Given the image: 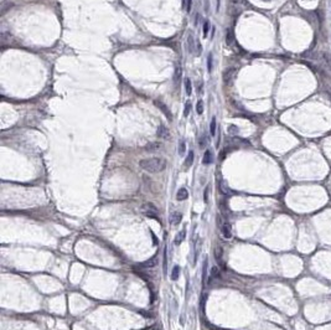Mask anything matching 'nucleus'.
<instances>
[{
	"instance_id": "1",
	"label": "nucleus",
	"mask_w": 331,
	"mask_h": 330,
	"mask_svg": "<svg viewBox=\"0 0 331 330\" xmlns=\"http://www.w3.org/2000/svg\"><path fill=\"white\" fill-rule=\"evenodd\" d=\"M140 168L148 173H161L166 168V160L164 158H148L140 160Z\"/></svg>"
},
{
	"instance_id": "2",
	"label": "nucleus",
	"mask_w": 331,
	"mask_h": 330,
	"mask_svg": "<svg viewBox=\"0 0 331 330\" xmlns=\"http://www.w3.org/2000/svg\"><path fill=\"white\" fill-rule=\"evenodd\" d=\"M140 211L148 217H156V213H158V209L154 204L151 203H145L141 205L140 207Z\"/></svg>"
},
{
	"instance_id": "3",
	"label": "nucleus",
	"mask_w": 331,
	"mask_h": 330,
	"mask_svg": "<svg viewBox=\"0 0 331 330\" xmlns=\"http://www.w3.org/2000/svg\"><path fill=\"white\" fill-rule=\"evenodd\" d=\"M158 137L159 138H161V139H169L170 138V132H169V129L165 125H159V128H158Z\"/></svg>"
},
{
	"instance_id": "4",
	"label": "nucleus",
	"mask_w": 331,
	"mask_h": 330,
	"mask_svg": "<svg viewBox=\"0 0 331 330\" xmlns=\"http://www.w3.org/2000/svg\"><path fill=\"white\" fill-rule=\"evenodd\" d=\"M187 47H189V51L191 53H195V51H196V40L194 38L192 32H190L187 35Z\"/></svg>"
},
{
	"instance_id": "5",
	"label": "nucleus",
	"mask_w": 331,
	"mask_h": 330,
	"mask_svg": "<svg viewBox=\"0 0 331 330\" xmlns=\"http://www.w3.org/2000/svg\"><path fill=\"white\" fill-rule=\"evenodd\" d=\"M181 220H182V213L181 212H173L171 216H170V222L171 225H179L181 222Z\"/></svg>"
},
{
	"instance_id": "6",
	"label": "nucleus",
	"mask_w": 331,
	"mask_h": 330,
	"mask_svg": "<svg viewBox=\"0 0 331 330\" xmlns=\"http://www.w3.org/2000/svg\"><path fill=\"white\" fill-rule=\"evenodd\" d=\"M221 232H222V236L225 238H231L232 237V232H231V226L225 222L222 226H221Z\"/></svg>"
},
{
	"instance_id": "7",
	"label": "nucleus",
	"mask_w": 331,
	"mask_h": 330,
	"mask_svg": "<svg viewBox=\"0 0 331 330\" xmlns=\"http://www.w3.org/2000/svg\"><path fill=\"white\" fill-rule=\"evenodd\" d=\"M212 161H213V153H212V150L207 149V150L205 152V154H204V159H202V163H204L205 165H208V164H211Z\"/></svg>"
},
{
	"instance_id": "8",
	"label": "nucleus",
	"mask_w": 331,
	"mask_h": 330,
	"mask_svg": "<svg viewBox=\"0 0 331 330\" xmlns=\"http://www.w3.org/2000/svg\"><path fill=\"white\" fill-rule=\"evenodd\" d=\"M189 197V191L185 189V188H181L179 191H177V194H176V199L179 200V201H183V200H186Z\"/></svg>"
},
{
	"instance_id": "9",
	"label": "nucleus",
	"mask_w": 331,
	"mask_h": 330,
	"mask_svg": "<svg viewBox=\"0 0 331 330\" xmlns=\"http://www.w3.org/2000/svg\"><path fill=\"white\" fill-rule=\"evenodd\" d=\"M185 236H186V230L183 228V230H181V231H180V233H177V235H176V237H175V245H176V246L181 245V243H182V241L185 240Z\"/></svg>"
},
{
	"instance_id": "10",
	"label": "nucleus",
	"mask_w": 331,
	"mask_h": 330,
	"mask_svg": "<svg viewBox=\"0 0 331 330\" xmlns=\"http://www.w3.org/2000/svg\"><path fill=\"white\" fill-rule=\"evenodd\" d=\"M158 257L156 256H154L153 258H150V260H148V261H145L144 263H141V267H145V268H153L154 266H156V263H158Z\"/></svg>"
},
{
	"instance_id": "11",
	"label": "nucleus",
	"mask_w": 331,
	"mask_h": 330,
	"mask_svg": "<svg viewBox=\"0 0 331 330\" xmlns=\"http://www.w3.org/2000/svg\"><path fill=\"white\" fill-rule=\"evenodd\" d=\"M155 103H156V104H158V107L160 108V111H162V112H164L165 114H166V116H168V117H169L170 119L173 118V116H171V113H170V111H168V109H166V106H165L164 103H161V102H158V101H156Z\"/></svg>"
},
{
	"instance_id": "12",
	"label": "nucleus",
	"mask_w": 331,
	"mask_h": 330,
	"mask_svg": "<svg viewBox=\"0 0 331 330\" xmlns=\"http://www.w3.org/2000/svg\"><path fill=\"white\" fill-rule=\"evenodd\" d=\"M192 163H194V152L190 150L189 154H187V156H186V160H185V167L190 168L191 165H192Z\"/></svg>"
},
{
	"instance_id": "13",
	"label": "nucleus",
	"mask_w": 331,
	"mask_h": 330,
	"mask_svg": "<svg viewBox=\"0 0 331 330\" xmlns=\"http://www.w3.org/2000/svg\"><path fill=\"white\" fill-rule=\"evenodd\" d=\"M160 148V144L159 143H150L145 146V150H148V152H155Z\"/></svg>"
},
{
	"instance_id": "14",
	"label": "nucleus",
	"mask_w": 331,
	"mask_h": 330,
	"mask_svg": "<svg viewBox=\"0 0 331 330\" xmlns=\"http://www.w3.org/2000/svg\"><path fill=\"white\" fill-rule=\"evenodd\" d=\"M179 277H180V267H179V266H175V267L173 268V272H171V279H173V281H176V279H179Z\"/></svg>"
},
{
	"instance_id": "15",
	"label": "nucleus",
	"mask_w": 331,
	"mask_h": 330,
	"mask_svg": "<svg viewBox=\"0 0 331 330\" xmlns=\"http://www.w3.org/2000/svg\"><path fill=\"white\" fill-rule=\"evenodd\" d=\"M177 152H179L180 155H183V154H185V152H186V143H185V140H180Z\"/></svg>"
},
{
	"instance_id": "16",
	"label": "nucleus",
	"mask_w": 331,
	"mask_h": 330,
	"mask_svg": "<svg viewBox=\"0 0 331 330\" xmlns=\"http://www.w3.org/2000/svg\"><path fill=\"white\" fill-rule=\"evenodd\" d=\"M185 91L186 93L190 96L192 93V83H191V80L190 78H186L185 80Z\"/></svg>"
},
{
	"instance_id": "17",
	"label": "nucleus",
	"mask_w": 331,
	"mask_h": 330,
	"mask_svg": "<svg viewBox=\"0 0 331 330\" xmlns=\"http://www.w3.org/2000/svg\"><path fill=\"white\" fill-rule=\"evenodd\" d=\"M212 68H213V55H212V52H210L208 57H207V70H208V72H212Z\"/></svg>"
},
{
	"instance_id": "18",
	"label": "nucleus",
	"mask_w": 331,
	"mask_h": 330,
	"mask_svg": "<svg viewBox=\"0 0 331 330\" xmlns=\"http://www.w3.org/2000/svg\"><path fill=\"white\" fill-rule=\"evenodd\" d=\"M216 117H212V120H211V124H210V133L211 135H216Z\"/></svg>"
},
{
	"instance_id": "19",
	"label": "nucleus",
	"mask_w": 331,
	"mask_h": 330,
	"mask_svg": "<svg viewBox=\"0 0 331 330\" xmlns=\"http://www.w3.org/2000/svg\"><path fill=\"white\" fill-rule=\"evenodd\" d=\"M196 112H197V114H202V113H204V101H202V99H198V101H197V104H196Z\"/></svg>"
},
{
	"instance_id": "20",
	"label": "nucleus",
	"mask_w": 331,
	"mask_h": 330,
	"mask_svg": "<svg viewBox=\"0 0 331 330\" xmlns=\"http://www.w3.org/2000/svg\"><path fill=\"white\" fill-rule=\"evenodd\" d=\"M210 31V21L206 20L204 23V27H202V32H204V38H207V34Z\"/></svg>"
},
{
	"instance_id": "21",
	"label": "nucleus",
	"mask_w": 331,
	"mask_h": 330,
	"mask_svg": "<svg viewBox=\"0 0 331 330\" xmlns=\"http://www.w3.org/2000/svg\"><path fill=\"white\" fill-rule=\"evenodd\" d=\"M191 112V102H186L185 103V109H183V117H187Z\"/></svg>"
},
{
	"instance_id": "22",
	"label": "nucleus",
	"mask_w": 331,
	"mask_h": 330,
	"mask_svg": "<svg viewBox=\"0 0 331 330\" xmlns=\"http://www.w3.org/2000/svg\"><path fill=\"white\" fill-rule=\"evenodd\" d=\"M206 143H207V139H206V135H202L201 138H200V140H198V146L201 149H204L205 146H206Z\"/></svg>"
},
{
	"instance_id": "23",
	"label": "nucleus",
	"mask_w": 331,
	"mask_h": 330,
	"mask_svg": "<svg viewBox=\"0 0 331 330\" xmlns=\"http://www.w3.org/2000/svg\"><path fill=\"white\" fill-rule=\"evenodd\" d=\"M202 52V45L200 44L198 40H196V51H195V55H201Z\"/></svg>"
},
{
	"instance_id": "24",
	"label": "nucleus",
	"mask_w": 331,
	"mask_h": 330,
	"mask_svg": "<svg viewBox=\"0 0 331 330\" xmlns=\"http://www.w3.org/2000/svg\"><path fill=\"white\" fill-rule=\"evenodd\" d=\"M204 272H202V279H206V276H207V262L205 261V263H204V269H202Z\"/></svg>"
},
{
	"instance_id": "25",
	"label": "nucleus",
	"mask_w": 331,
	"mask_h": 330,
	"mask_svg": "<svg viewBox=\"0 0 331 330\" xmlns=\"http://www.w3.org/2000/svg\"><path fill=\"white\" fill-rule=\"evenodd\" d=\"M191 6H192V0H186V5H185V10L187 13L191 11Z\"/></svg>"
},
{
	"instance_id": "26",
	"label": "nucleus",
	"mask_w": 331,
	"mask_h": 330,
	"mask_svg": "<svg viewBox=\"0 0 331 330\" xmlns=\"http://www.w3.org/2000/svg\"><path fill=\"white\" fill-rule=\"evenodd\" d=\"M211 276H212V277H218V276H219L218 269H217L216 267H213V268L211 269Z\"/></svg>"
},
{
	"instance_id": "27",
	"label": "nucleus",
	"mask_w": 331,
	"mask_h": 330,
	"mask_svg": "<svg viewBox=\"0 0 331 330\" xmlns=\"http://www.w3.org/2000/svg\"><path fill=\"white\" fill-rule=\"evenodd\" d=\"M164 269H166V252H164Z\"/></svg>"
},
{
	"instance_id": "28",
	"label": "nucleus",
	"mask_w": 331,
	"mask_h": 330,
	"mask_svg": "<svg viewBox=\"0 0 331 330\" xmlns=\"http://www.w3.org/2000/svg\"><path fill=\"white\" fill-rule=\"evenodd\" d=\"M207 194H208V186L205 190V203H207Z\"/></svg>"
},
{
	"instance_id": "29",
	"label": "nucleus",
	"mask_w": 331,
	"mask_h": 330,
	"mask_svg": "<svg viewBox=\"0 0 331 330\" xmlns=\"http://www.w3.org/2000/svg\"><path fill=\"white\" fill-rule=\"evenodd\" d=\"M198 20H200V14H197V15H196V21H195V25H197Z\"/></svg>"
},
{
	"instance_id": "30",
	"label": "nucleus",
	"mask_w": 331,
	"mask_h": 330,
	"mask_svg": "<svg viewBox=\"0 0 331 330\" xmlns=\"http://www.w3.org/2000/svg\"><path fill=\"white\" fill-rule=\"evenodd\" d=\"M219 3H221V0H217V13L219 10Z\"/></svg>"
}]
</instances>
